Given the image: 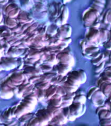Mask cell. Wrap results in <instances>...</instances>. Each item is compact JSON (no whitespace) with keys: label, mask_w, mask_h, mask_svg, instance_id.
Wrapping results in <instances>:
<instances>
[{"label":"cell","mask_w":111,"mask_h":126,"mask_svg":"<svg viewBox=\"0 0 111 126\" xmlns=\"http://www.w3.org/2000/svg\"><path fill=\"white\" fill-rule=\"evenodd\" d=\"M25 78L24 73H13L3 83L14 89L22 84Z\"/></svg>","instance_id":"6da1fadb"},{"label":"cell","mask_w":111,"mask_h":126,"mask_svg":"<svg viewBox=\"0 0 111 126\" xmlns=\"http://www.w3.org/2000/svg\"><path fill=\"white\" fill-rule=\"evenodd\" d=\"M101 13L97 10L90 7V9L86 11L83 16V21L85 27H90V26L99 16Z\"/></svg>","instance_id":"7a4b0ae2"},{"label":"cell","mask_w":111,"mask_h":126,"mask_svg":"<svg viewBox=\"0 0 111 126\" xmlns=\"http://www.w3.org/2000/svg\"><path fill=\"white\" fill-rule=\"evenodd\" d=\"M0 65L4 70H11L18 66V60L14 57H2L0 59Z\"/></svg>","instance_id":"3957f363"},{"label":"cell","mask_w":111,"mask_h":126,"mask_svg":"<svg viewBox=\"0 0 111 126\" xmlns=\"http://www.w3.org/2000/svg\"><path fill=\"white\" fill-rule=\"evenodd\" d=\"M36 117L39 119L40 122V126L49 125V122L53 118L52 114H51L47 108H43L39 110L36 113Z\"/></svg>","instance_id":"277c9868"},{"label":"cell","mask_w":111,"mask_h":126,"mask_svg":"<svg viewBox=\"0 0 111 126\" xmlns=\"http://www.w3.org/2000/svg\"><path fill=\"white\" fill-rule=\"evenodd\" d=\"M71 114L75 118H78L82 116L85 113L86 106L85 104H82L80 102H73L72 104L69 106Z\"/></svg>","instance_id":"5b68a950"},{"label":"cell","mask_w":111,"mask_h":126,"mask_svg":"<svg viewBox=\"0 0 111 126\" xmlns=\"http://www.w3.org/2000/svg\"><path fill=\"white\" fill-rule=\"evenodd\" d=\"M56 58L60 63L67 64L73 67L74 65V59L70 53L65 51H60L56 54Z\"/></svg>","instance_id":"8992f818"},{"label":"cell","mask_w":111,"mask_h":126,"mask_svg":"<svg viewBox=\"0 0 111 126\" xmlns=\"http://www.w3.org/2000/svg\"><path fill=\"white\" fill-rule=\"evenodd\" d=\"M106 98H107L103 91L100 89H98L94 92V94H92L90 100H92L94 106L98 107V106H103L105 104Z\"/></svg>","instance_id":"52a82bcc"},{"label":"cell","mask_w":111,"mask_h":126,"mask_svg":"<svg viewBox=\"0 0 111 126\" xmlns=\"http://www.w3.org/2000/svg\"><path fill=\"white\" fill-rule=\"evenodd\" d=\"M68 122L67 118L61 112L57 116H54L52 120L49 122V125L52 126H62L67 124Z\"/></svg>","instance_id":"ba28073f"},{"label":"cell","mask_w":111,"mask_h":126,"mask_svg":"<svg viewBox=\"0 0 111 126\" xmlns=\"http://www.w3.org/2000/svg\"><path fill=\"white\" fill-rule=\"evenodd\" d=\"M16 21L18 22V23L20 24H25V23H31L33 20V18L27 12L20 11L19 15L16 18Z\"/></svg>","instance_id":"9c48e42d"},{"label":"cell","mask_w":111,"mask_h":126,"mask_svg":"<svg viewBox=\"0 0 111 126\" xmlns=\"http://www.w3.org/2000/svg\"><path fill=\"white\" fill-rule=\"evenodd\" d=\"M58 71V74L62 76H67L69 72L72 70V67L69 65L64 64V63L58 62V63L56 64Z\"/></svg>","instance_id":"30bf717a"},{"label":"cell","mask_w":111,"mask_h":126,"mask_svg":"<svg viewBox=\"0 0 111 126\" xmlns=\"http://www.w3.org/2000/svg\"><path fill=\"white\" fill-rule=\"evenodd\" d=\"M57 32L60 34L63 38L64 37H69L72 33V28L69 24H62L59 28H58Z\"/></svg>","instance_id":"8fae6325"},{"label":"cell","mask_w":111,"mask_h":126,"mask_svg":"<svg viewBox=\"0 0 111 126\" xmlns=\"http://www.w3.org/2000/svg\"><path fill=\"white\" fill-rule=\"evenodd\" d=\"M99 29H95L90 28V30L86 34V39L89 42H93L99 38Z\"/></svg>","instance_id":"7c38bea8"},{"label":"cell","mask_w":111,"mask_h":126,"mask_svg":"<svg viewBox=\"0 0 111 126\" xmlns=\"http://www.w3.org/2000/svg\"><path fill=\"white\" fill-rule=\"evenodd\" d=\"M24 52V49H20V48H18L16 47V46H12V47H10V48L7 51V55L9 57H16L20 56V55H22Z\"/></svg>","instance_id":"4fadbf2b"},{"label":"cell","mask_w":111,"mask_h":126,"mask_svg":"<svg viewBox=\"0 0 111 126\" xmlns=\"http://www.w3.org/2000/svg\"><path fill=\"white\" fill-rule=\"evenodd\" d=\"M106 0H94L90 7L97 10L100 13H101L105 5Z\"/></svg>","instance_id":"5bb4252c"},{"label":"cell","mask_w":111,"mask_h":126,"mask_svg":"<svg viewBox=\"0 0 111 126\" xmlns=\"http://www.w3.org/2000/svg\"><path fill=\"white\" fill-rule=\"evenodd\" d=\"M69 73H70L71 74L73 75L75 77H76L79 80L81 81V83H84L86 82V79H87V76H86V72L84 70H76L73 71V72H69Z\"/></svg>","instance_id":"9a60e30c"},{"label":"cell","mask_w":111,"mask_h":126,"mask_svg":"<svg viewBox=\"0 0 111 126\" xmlns=\"http://www.w3.org/2000/svg\"><path fill=\"white\" fill-rule=\"evenodd\" d=\"M98 87H99V89H100L103 91L104 94L105 95L106 98H108V97L111 95V83H105L103 81Z\"/></svg>","instance_id":"2e32d148"},{"label":"cell","mask_w":111,"mask_h":126,"mask_svg":"<svg viewBox=\"0 0 111 126\" xmlns=\"http://www.w3.org/2000/svg\"><path fill=\"white\" fill-rule=\"evenodd\" d=\"M57 85H50L48 88L45 91V99L49 100L50 98L52 97L54 94L56 93Z\"/></svg>","instance_id":"e0dca14e"},{"label":"cell","mask_w":111,"mask_h":126,"mask_svg":"<svg viewBox=\"0 0 111 126\" xmlns=\"http://www.w3.org/2000/svg\"><path fill=\"white\" fill-rule=\"evenodd\" d=\"M3 22L5 26L9 28L10 29H11V28H14V26H16L18 24L16 18L9 17V16H7L6 15L5 16V18H4Z\"/></svg>","instance_id":"ac0fdd59"},{"label":"cell","mask_w":111,"mask_h":126,"mask_svg":"<svg viewBox=\"0 0 111 126\" xmlns=\"http://www.w3.org/2000/svg\"><path fill=\"white\" fill-rule=\"evenodd\" d=\"M59 17L60 18L62 24H65L67 23V21L69 18V9L67 6L63 5L62 11L61 13V15Z\"/></svg>","instance_id":"d6986e66"},{"label":"cell","mask_w":111,"mask_h":126,"mask_svg":"<svg viewBox=\"0 0 111 126\" xmlns=\"http://www.w3.org/2000/svg\"><path fill=\"white\" fill-rule=\"evenodd\" d=\"M62 114H63V115H64L67 118L68 121H70V122H74V120L76 119V118H75L74 116H73L72 114H71L69 106L64 107V108H62Z\"/></svg>","instance_id":"ffe728a7"},{"label":"cell","mask_w":111,"mask_h":126,"mask_svg":"<svg viewBox=\"0 0 111 126\" xmlns=\"http://www.w3.org/2000/svg\"><path fill=\"white\" fill-rule=\"evenodd\" d=\"M50 85V81H41L34 84V86L36 89L44 91L46 90Z\"/></svg>","instance_id":"44dd1931"},{"label":"cell","mask_w":111,"mask_h":126,"mask_svg":"<svg viewBox=\"0 0 111 126\" xmlns=\"http://www.w3.org/2000/svg\"><path fill=\"white\" fill-rule=\"evenodd\" d=\"M47 108L50 112L51 114H52L53 117L57 116L58 114L62 112V108L60 107L54 106L52 105H50V104H48V106L47 107Z\"/></svg>","instance_id":"7402d4cb"},{"label":"cell","mask_w":111,"mask_h":126,"mask_svg":"<svg viewBox=\"0 0 111 126\" xmlns=\"http://www.w3.org/2000/svg\"><path fill=\"white\" fill-rule=\"evenodd\" d=\"M109 30L105 28H101L99 29L100 34H99V39L101 43H103L107 41V34Z\"/></svg>","instance_id":"603a6c76"},{"label":"cell","mask_w":111,"mask_h":126,"mask_svg":"<svg viewBox=\"0 0 111 126\" xmlns=\"http://www.w3.org/2000/svg\"><path fill=\"white\" fill-rule=\"evenodd\" d=\"M48 100V104H50L56 107H60L61 104L62 103V97L58 98H50Z\"/></svg>","instance_id":"cb8c5ba5"},{"label":"cell","mask_w":111,"mask_h":126,"mask_svg":"<svg viewBox=\"0 0 111 126\" xmlns=\"http://www.w3.org/2000/svg\"><path fill=\"white\" fill-rule=\"evenodd\" d=\"M87 100L86 95L83 94H76L73 98V102H80L82 104H85Z\"/></svg>","instance_id":"d4e9b609"},{"label":"cell","mask_w":111,"mask_h":126,"mask_svg":"<svg viewBox=\"0 0 111 126\" xmlns=\"http://www.w3.org/2000/svg\"><path fill=\"white\" fill-rule=\"evenodd\" d=\"M33 117V114L31 112H29V113H26V114H24L23 115H22L21 116H20L18 118V120L20 122H23V123H25V122H28L31 118Z\"/></svg>","instance_id":"484cf974"},{"label":"cell","mask_w":111,"mask_h":126,"mask_svg":"<svg viewBox=\"0 0 111 126\" xmlns=\"http://www.w3.org/2000/svg\"><path fill=\"white\" fill-rule=\"evenodd\" d=\"M105 61V57H104L103 53H101V55H100L99 57H98V58L91 60L92 64L94 65V66H98V65H99V64H101L102 62H103V61Z\"/></svg>","instance_id":"4316f807"},{"label":"cell","mask_w":111,"mask_h":126,"mask_svg":"<svg viewBox=\"0 0 111 126\" xmlns=\"http://www.w3.org/2000/svg\"><path fill=\"white\" fill-rule=\"evenodd\" d=\"M20 12V9L18 7L15 8L14 9L12 10V11H11L10 12H9L7 13V15L6 16H7L9 17L16 18L18 16V15H19Z\"/></svg>","instance_id":"83f0119b"},{"label":"cell","mask_w":111,"mask_h":126,"mask_svg":"<svg viewBox=\"0 0 111 126\" xmlns=\"http://www.w3.org/2000/svg\"><path fill=\"white\" fill-rule=\"evenodd\" d=\"M4 9H3V11L5 15H7V13L9 12H10L12 10L14 9L15 8L18 7V5L15 3H10L9 5H4Z\"/></svg>","instance_id":"f1b7e54d"},{"label":"cell","mask_w":111,"mask_h":126,"mask_svg":"<svg viewBox=\"0 0 111 126\" xmlns=\"http://www.w3.org/2000/svg\"><path fill=\"white\" fill-rule=\"evenodd\" d=\"M35 11L37 13L43 12L44 11H46V6L44 4V3H35Z\"/></svg>","instance_id":"f546056e"},{"label":"cell","mask_w":111,"mask_h":126,"mask_svg":"<svg viewBox=\"0 0 111 126\" xmlns=\"http://www.w3.org/2000/svg\"><path fill=\"white\" fill-rule=\"evenodd\" d=\"M105 62L106 61H103V62H102L101 64H99V65H98V66H96V68H95V70H94V71H95V72L97 74H101V73L103 72V71L104 70V69H105Z\"/></svg>","instance_id":"4dcf8cb0"},{"label":"cell","mask_w":111,"mask_h":126,"mask_svg":"<svg viewBox=\"0 0 111 126\" xmlns=\"http://www.w3.org/2000/svg\"><path fill=\"white\" fill-rule=\"evenodd\" d=\"M39 68H41V70H42V72H43V73L49 72H51V70H52V66H50V65L47 64L43 63L42 64L40 65Z\"/></svg>","instance_id":"1f68e13d"},{"label":"cell","mask_w":111,"mask_h":126,"mask_svg":"<svg viewBox=\"0 0 111 126\" xmlns=\"http://www.w3.org/2000/svg\"><path fill=\"white\" fill-rule=\"evenodd\" d=\"M35 93H36V95H37V100H43V99L45 98V91L44 90H41V89H36Z\"/></svg>","instance_id":"d6a6232c"},{"label":"cell","mask_w":111,"mask_h":126,"mask_svg":"<svg viewBox=\"0 0 111 126\" xmlns=\"http://www.w3.org/2000/svg\"><path fill=\"white\" fill-rule=\"evenodd\" d=\"M40 77H41V75H33V76H30L28 78V82L31 83V84H35V83L39 81Z\"/></svg>","instance_id":"836d02e7"},{"label":"cell","mask_w":111,"mask_h":126,"mask_svg":"<svg viewBox=\"0 0 111 126\" xmlns=\"http://www.w3.org/2000/svg\"><path fill=\"white\" fill-rule=\"evenodd\" d=\"M100 126H111V118H103L100 120Z\"/></svg>","instance_id":"e575fe53"},{"label":"cell","mask_w":111,"mask_h":126,"mask_svg":"<svg viewBox=\"0 0 111 126\" xmlns=\"http://www.w3.org/2000/svg\"><path fill=\"white\" fill-rule=\"evenodd\" d=\"M99 17L93 22L90 26V28H95V29H99L100 26H101V21L99 19Z\"/></svg>","instance_id":"d590c367"},{"label":"cell","mask_w":111,"mask_h":126,"mask_svg":"<svg viewBox=\"0 0 111 126\" xmlns=\"http://www.w3.org/2000/svg\"><path fill=\"white\" fill-rule=\"evenodd\" d=\"M56 93L57 94H60L61 96H63L65 94H66V91H65V89L63 88V87L61 85V86H59V85H57V90H56Z\"/></svg>","instance_id":"8d00e7d4"},{"label":"cell","mask_w":111,"mask_h":126,"mask_svg":"<svg viewBox=\"0 0 111 126\" xmlns=\"http://www.w3.org/2000/svg\"><path fill=\"white\" fill-rule=\"evenodd\" d=\"M99 89V87H92V88H91L89 90V91H88V93H87V95H86V98H88V99H90L91 98V97H92V94H94V92L96 91L97 89Z\"/></svg>","instance_id":"74e56055"},{"label":"cell","mask_w":111,"mask_h":126,"mask_svg":"<svg viewBox=\"0 0 111 126\" xmlns=\"http://www.w3.org/2000/svg\"><path fill=\"white\" fill-rule=\"evenodd\" d=\"M9 32H11V30L10 28L7 27H3L1 28V29H0V36H1L3 37V35H5L6 33H9Z\"/></svg>","instance_id":"f35d334b"},{"label":"cell","mask_w":111,"mask_h":126,"mask_svg":"<svg viewBox=\"0 0 111 126\" xmlns=\"http://www.w3.org/2000/svg\"><path fill=\"white\" fill-rule=\"evenodd\" d=\"M101 53H101L100 50L99 51H97V52H95V53H92V55H90V59L92 60V59H96V58H98V57H99L100 55H101Z\"/></svg>","instance_id":"ab89813d"},{"label":"cell","mask_w":111,"mask_h":126,"mask_svg":"<svg viewBox=\"0 0 111 126\" xmlns=\"http://www.w3.org/2000/svg\"><path fill=\"white\" fill-rule=\"evenodd\" d=\"M103 47L108 51H111V41H107L103 43Z\"/></svg>","instance_id":"60d3db41"},{"label":"cell","mask_w":111,"mask_h":126,"mask_svg":"<svg viewBox=\"0 0 111 126\" xmlns=\"http://www.w3.org/2000/svg\"><path fill=\"white\" fill-rule=\"evenodd\" d=\"M16 107L17 106H14L11 108H10V112H11V117L12 118H14L15 117V115H14V113H15V110L16 109Z\"/></svg>","instance_id":"b9f144b4"},{"label":"cell","mask_w":111,"mask_h":126,"mask_svg":"<svg viewBox=\"0 0 111 126\" xmlns=\"http://www.w3.org/2000/svg\"><path fill=\"white\" fill-rule=\"evenodd\" d=\"M47 27L46 28H44V27H42L40 29L38 30V33H39V35H45L46 34V32H47Z\"/></svg>","instance_id":"7bdbcfd3"},{"label":"cell","mask_w":111,"mask_h":126,"mask_svg":"<svg viewBox=\"0 0 111 126\" xmlns=\"http://www.w3.org/2000/svg\"><path fill=\"white\" fill-rule=\"evenodd\" d=\"M103 54H104V57H105V61L109 60V59L110 51L107 50V51H105V53H103Z\"/></svg>","instance_id":"ee69618b"},{"label":"cell","mask_w":111,"mask_h":126,"mask_svg":"<svg viewBox=\"0 0 111 126\" xmlns=\"http://www.w3.org/2000/svg\"><path fill=\"white\" fill-rule=\"evenodd\" d=\"M3 50H4L3 47L1 44H0V59L2 57V53H3Z\"/></svg>","instance_id":"f6af8a7d"},{"label":"cell","mask_w":111,"mask_h":126,"mask_svg":"<svg viewBox=\"0 0 111 126\" xmlns=\"http://www.w3.org/2000/svg\"><path fill=\"white\" fill-rule=\"evenodd\" d=\"M8 1H9V0H3L1 1H0V5H5L6 4L8 3Z\"/></svg>","instance_id":"bcb514c9"},{"label":"cell","mask_w":111,"mask_h":126,"mask_svg":"<svg viewBox=\"0 0 111 126\" xmlns=\"http://www.w3.org/2000/svg\"><path fill=\"white\" fill-rule=\"evenodd\" d=\"M35 3H44L45 0H34Z\"/></svg>","instance_id":"7dc6e473"},{"label":"cell","mask_w":111,"mask_h":126,"mask_svg":"<svg viewBox=\"0 0 111 126\" xmlns=\"http://www.w3.org/2000/svg\"><path fill=\"white\" fill-rule=\"evenodd\" d=\"M2 20H3V14H2L1 12H0V23Z\"/></svg>","instance_id":"c3c4849f"},{"label":"cell","mask_w":111,"mask_h":126,"mask_svg":"<svg viewBox=\"0 0 111 126\" xmlns=\"http://www.w3.org/2000/svg\"><path fill=\"white\" fill-rule=\"evenodd\" d=\"M109 33H110V37H109V41H111V29L109 30Z\"/></svg>","instance_id":"681fc988"},{"label":"cell","mask_w":111,"mask_h":126,"mask_svg":"<svg viewBox=\"0 0 111 126\" xmlns=\"http://www.w3.org/2000/svg\"><path fill=\"white\" fill-rule=\"evenodd\" d=\"M70 1L71 0H63V3H66Z\"/></svg>","instance_id":"f907efd6"},{"label":"cell","mask_w":111,"mask_h":126,"mask_svg":"<svg viewBox=\"0 0 111 126\" xmlns=\"http://www.w3.org/2000/svg\"><path fill=\"white\" fill-rule=\"evenodd\" d=\"M1 70H3V68H2L1 66L0 65V72H1Z\"/></svg>","instance_id":"816d5d0a"},{"label":"cell","mask_w":111,"mask_h":126,"mask_svg":"<svg viewBox=\"0 0 111 126\" xmlns=\"http://www.w3.org/2000/svg\"><path fill=\"white\" fill-rule=\"evenodd\" d=\"M2 122H1V114H0V124H1Z\"/></svg>","instance_id":"f5cc1de1"},{"label":"cell","mask_w":111,"mask_h":126,"mask_svg":"<svg viewBox=\"0 0 111 126\" xmlns=\"http://www.w3.org/2000/svg\"><path fill=\"white\" fill-rule=\"evenodd\" d=\"M3 1V0H0V1Z\"/></svg>","instance_id":"db71d44e"}]
</instances>
